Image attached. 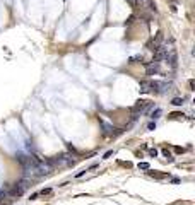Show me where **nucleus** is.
<instances>
[{"instance_id": "obj_4", "label": "nucleus", "mask_w": 195, "mask_h": 205, "mask_svg": "<svg viewBox=\"0 0 195 205\" xmlns=\"http://www.w3.org/2000/svg\"><path fill=\"white\" fill-rule=\"evenodd\" d=\"M101 127H103V128H105V135H111L113 132H111V127H110V125H108V123H105V122H101Z\"/></svg>"}, {"instance_id": "obj_5", "label": "nucleus", "mask_w": 195, "mask_h": 205, "mask_svg": "<svg viewBox=\"0 0 195 205\" xmlns=\"http://www.w3.org/2000/svg\"><path fill=\"white\" fill-rule=\"evenodd\" d=\"M168 118L169 120H178V118H183V113H169Z\"/></svg>"}, {"instance_id": "obj_8", "label": "nucleus", "mask_w": 195, "mask_h": 205, "mask_svg": "<svg viewBox=\"0 0 195 205\" xmlns=\"http://www.w3.org/2000/svg\"><path fill=\"white\" fill-rule=\"evenodd\" d=\"M50 193H51V188H43V190L40 191V195H43V197H45V195H50Z\"/></svg>"}, {"instance_id": "obj_15", "label": "nucleus", "mask_w": 195, "mask_h": 205, "mask_svg": "<svg viewBox=\"0 0 195 205\" xmlns=\"http://www.w3.org/2000/svg\"><path fill=\"white\" fill-rule=\"evenodd\" d=\"M147 128H149V130H152V128H156V123H149V125H147Z\"/></svg>"}, {"instance_id": "obj_11", "label": "nucleus", "mask_w": 195, "mask_h": 205, "mask_svg": "<svg viewBox=\"0 0 195 205\" xmlns=\"http://www.w3.org/2000/svg\"><path fill=\"white\" fill-rule=\"evenodd\" d=\"M149 156H151V157H156V156H158V150H156V149H151V150H149Z\"/></svg>"}, {"instance_id": "obj_9", "label": "nucleus", "mask_w": 195, "mask_h": 205, "mask_svg": "<svg viewBox=\"0 0 195 205\" xmlns=\"http://www.w3.org/2000/svg\"><path fill=\"white\" fill-rule=\"evenodd\" d=\"M159 115H161V109H156V111H152L151 118H152V120H156V118H159Z\"/></svg>"}, {"instance_id": "obj_7", "label": "nucleus", "mask_w": 195, "mask_h": 205, "mask_svg": "<svg viewBox=\"0 0 195 205\" xmlns=\"http://www.w3.org/2000/svg\"><path fill=\"white\" fill-rule=\"evenodd\" d=\"M137 168H139V169H142V171H147V169H149V164H147V163H139V166H137Z\"/></svg>"}, {"instance_id": "obj_12", "label": "nucleus", "mask_w": 195, "mask_h": 205, "mask_svg": "<svg viewBox=\"0 0 195 205\" xmlns=\"http://www.w3.org/2000/svg\"><path fill=\"white\" fill-rule=\"evenodd\" d=\"M40 197V191H36V193H33V195H31V198H29V200H36V198Z\"/></svg>"}, {"instance_id": "obj_14", "label": "nucleus", "mask_w": 195, "mask_h": 205, "mask_svg": "<svg viewBox=\"0 0 195 205\" xmlns=\"http://www.w3.org/2000/svg\"><path fill=\"white\" fill-rule=\"evenodd\" d=\"M5 195H7V191H5V190H0V200L5 197Z\"/></svg>"}, {"instance_id": "obj_1", "label": "nucleus", "mask_w": 195, "mask_h": 205, "mask_svg": "<svg viewBox=\"0 0 195 205\" xmlns=\"http://www.w3.org/2000/svg\"><path fill=\"white\" fill-rule=\"evenodd\" d=\"M24 191H26V190H24L22 186H19V184L15 183L14 186L10 188V190H7V195H9V197H21Z\"/></svg>"}, {"instance_id": "obj_3", "label": "nucleus", "mask_w": 195, "mask_h": 205, "mask_svg": "<svg viewBox=\"0 0 195 205\" xmlns=\"http://www.w3.org/2000/svg\"><path fill=\"white\" fill-rule=\"evenodd\" d=\"M149 106H151V102L149 101L139 99V101L135 102V106H133V111H144V108H149Z\"/></svg>"}, {"instance_id": "obj_2", "label": "nucleus", "mask_w": 195, "mask_h": 205, "mask_svg": "<svg viewBox=\"0 0 195 205\" xmlns=\"http://www.w3.org/2000/svg\"><path fill=\"white\" fill-rule=\"evenodd\" d=\"M146 67H147V75H152L156 74L158 70H159V62H151V63H146Z\"/></svg>"}, {"instance_id": "obj_10", "label": "nucleus", "mask_w": 195, "mask_h": 205, "mask_svg": "<svg viewBox=\"0 0 195 205\" xmlns=\"http://www.w3.org/2000/svg\"><path fill=\"white\" fill-rule=\"evenodd\" d=\"M163 154H164V156L168 157V161H171V159H173V157H171V154L168 152V149H164V150H163Z\"/></svg>"}, {"instance_id": "obj_16", "label": "nucleus", "mask_w": 195, "mask_h": 205, "mask_svg": "<svg viewBox=\"0 0 195 205\" xmlns=\"http://www.w3.org/2000/svg\"><path fill=\"white\" fill-rule=\"evenodd\" d=\"M128 2H130V5H132V7L137 5V2H135V0H128Z\"/></svg>"}, {"instance_id": "obj_6", "label": "nucleus", "mask_w": 195, "mask_h": 205, "mask_svg": "<svg viewBox=\"0 0 195 205\" xmlns=\"http://www.w3.org/2000/svg\"><path fill=\"white\" fill-rule=\"evenodd\" d=\"M171 104H174V106H181V104H183V97H174L173 101H171Z\"/></svg>"}, {"instance_id": "obj_13", "label": "nucleus", "mask_w": 195, "mask_h": 205, "mask_svg": "<svg viewBox=\"0 0 195 205\" xmlns=\"http://www.w3.org/2000/svg\"><path fill=\"white\" fill-rule=\"evenodd\" d=\"M111 156H113V150H108V152L105 154V157H103V159H108V157H111Z\"/></svg>"}]
</instances>
